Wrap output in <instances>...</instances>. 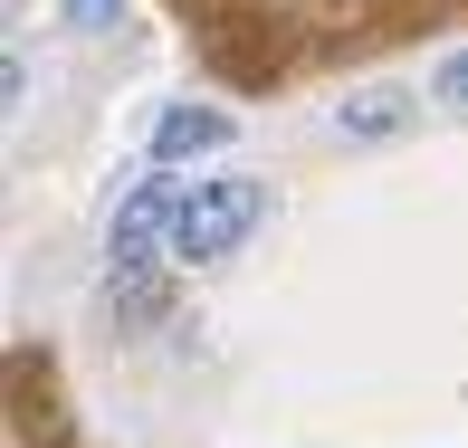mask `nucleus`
I'll return each instance as SVG.
<instances>
[{
	"label": "nucleus",
	"instance_id": "1",
	"mask_svg": "<svg viewBox=\"0 0 468 448\" xmlns=\"http://www.w3.org/2000/svg\"><path fill=\"white\" fill-rule=\"evenodd\" d=\"M259 210H268V191L259 182H239V172H220V182H191L182 191V210H173V258L182 267H210V258H229V248L259 229Z\"/></svg>",
	"mask_w": 468,
	"mask_h": 448
},
{
	"label": "nucleus",
	"instance_id": "6",
	"mask_svg": "<svg viewBox=\"0 0 468 448\" xmlns=\"http://www.w3.org/2000/svg\"><path fill=\"white\" fill-rule=\"evenodd\" d=\"M115 10H124V0H68V29H105Z\"/></svg>",
	"mask_w": 468,
	"mask_h": 448
},
{
	"label": "nucleus",
	"instance_id": "2",
	"mask_svg": "<svg viewBox=\"0 0 468 448\" xmlns=\"http://www.w3.org/2000/svg\"><path fill=\"white\" fill-rule=\"evenodd\" d=\"M182 191L173 172H144L134 191H124V210H115V229H105V258H115V276H134L144 258H154V239H173V210H182Z\"/></svg>",
	"mask_w": 468,
	"mask_h": 448
},
{
	"label": "nucleus",
	"instance_id": "5",
	"mask_svg": "<svg viewBox=\"0 0 468 448\" xmlns=\"http://www.w3.org/2000/svg\"><path fill=\"white\" fill-rule=\"evenodd\" d=\"M440 105H450V115H468V48L440 68Z\"/></svg>",
	"mask_w": 468,
	"mask_h": 448
},
{
	"label": "nucleus",
	"instance_id": "4",
	"mask_svg": "<svg viewBox=\"0 0 468 448\" xmlns=\"http://www.w3.org/2000/svg\"><path fill=\"white\" fill-rule=\"evenodd\" d=\"M392 124H401V96H382V87H373V96H354L345 115H335V134H354V143H382Z\"/></svg>",
	"mask_w": 468,
	"mask_h": 448
},
{
	"label": "nucleus",
	"instance_id": "3",
	"mask_svg": "<svg viewBox=\"0 0 468 448\" xmlns=\"http://www.w3.org/2000/svg\"><path fill=\"white\" fill-rule=\"evenodd\" d=\"M229 143H239V115H220V105H163V115H154V162L229 153Z\"/></svg>",
	"mask_w": 468,
	"mask_h": 448
}]
</instances>
